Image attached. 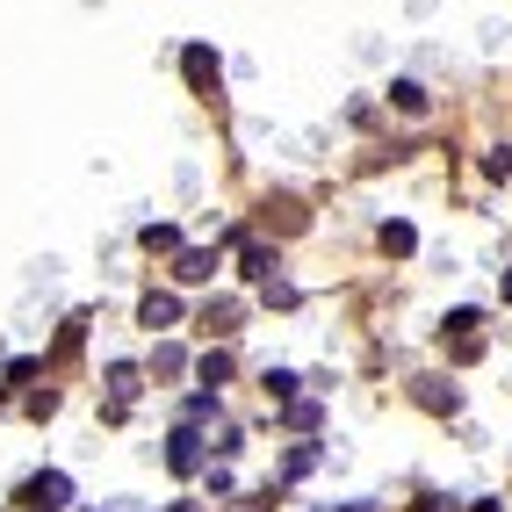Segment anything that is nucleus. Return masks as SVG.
<instances>
[{
  "label": "nucleus",
  "instance_id": "nucleus-1",
  "mask_svg": "<svg viewBox=\"0 0 512 512\" xmlns=\"http://www.w3.org/2000/svg\"><path fill=\"white\" fill-rule=\"evenodd\" d=\"M202 455H210V440H202L195 426H174V433H166V469H174V476H195Z\"/></svg>",
  "mask_w": 512,
  "mask_h": 512
},
{
  "label": "nucleus",
  "instance_id": "nucleus-2",
  "mask_svg": "<svg viewBox=\"0 0 512 512\" xmlns=\"http://www.w3.org/2000/svg\"><path fill=\"white\" fill-rule=\"evenodd\" d=\"M181 73H188V87H195V94H210L224 65H217V51H210V44H188V51H181Z\"/></svg>",
  "mask_w": 512,
  "mask_h": 512
},
{
  "label": "nucleus",
  "instance_id": "nucleus-3",
  "mask_svg": "<svg viewBox=\"0 0 512 512\" xmlns=\"http://www.w3.org/2000/svg\"><path fill=\"white\" fill-rule=\"evenodd\" d=\"M174 318H181V296H174V289H152V296L138 303V325H152V332H166Z\"/></svg>",
  "mask_w": 512,
  "mask_h": 512
},
{
  "label": "nucleus",
  "instance_id": "nucleus-4",
  "mask_svg": "<svg viewBox=\"0 0 512 512\" xmlns=\"http://www.w3.org/2000/svg\"><path fill=\"white\" fill-rule=\"evenodd\" d=\"M29 498H37V512H58L65 498H73V484H65L58 469H44V476H29Z\"/></svg>",
  "mask_w": 512,
  "mask_h": 512
},
{
  "label": "nucleus",
  "instance_id": "nucleus-5",
  "mask_svg": "<svg viewBox=\"0 0 512 512\" xmlns=\"http://www.w3.org/2000/svg\"><path fill=\"white\" fill-rule=\"evenodd\" d=\"M476 325H484L476 311H455V318H448V332H455V361H476V354H484V339H476Z\"/></svg>",
  "mask_w": 512,
  "mask_h": 512
},
{
  "label": "nucleus",
  "instance_id": "nucleus-6",
  "mask_svg": "<svg viewBox=\"0 0 512 512\" xmlns=\"http://www.w3.org/2000/svg\"><path fill=\"white\" fill-rule=\"evenodd\" d=\"M217 275V253L210 246H188L181 260H174V282H210Z\"/></svg>",
  "mask_w": 512,
  "mask_h": 512
},
{
  "label": "nucleus",
  "instance_id": "nucleus-7",
  "mask_svg": "<svg viewBox=\"0 0 512 512\" xmlns=\"http://www.w3.org/2000/svg\"><path fill=\"white\" fill-rule=\"evenodd\" d=\"M238 267H246L253 282H267V275H275V253H267L260 238H246V246H238Z\"/></svg>",
  "mask_w": 512,
  "mask_h": 512
},
{
  "label": "nucleus",
  "instance_id": "nucleus-8",
  "mask_svg": "<svg viewBox=\"0 0 512 512\" xmlns=\"http://www.w3.org/2000/svg\"><path fill=\"white\" fill-rule=\"evenodd\" d=\"M238 311H246L238 296H217L210 311H202V325H210V332H231V325H238Z\"/></svg>",
  "mask_w": 512,
  "mask_h": 512
},
{
  "label": "nucleus",
  "instance_id": "nucleus-9",
  "mask_svg": "<svg viewBox=\"0 0 512 512\" xmlns=\"http://www.w3.org/2000/svg\"><path fill=\"white\" fill-rule=\"evenodd\" d=\"M109 390H116V412H123V404L138 397V368H130V361H116V368H109Z\"/></svg>",
  "mask_w": 512,
  "mask_h": 512
},
{
  "label": "nucleus",
  "instance_id": "nucleus-10",
  "mask_svg": "<svg viewBox=\"0 0 512 512\" xmlns=\"http://www.w3.org/2000/svg\"><path fill=\"white\" fill-rule=\"evenodd\" d=\"M390 101H397L404 116H419V109H426V87H419V80H397V87H390Z\"/></svg>",
  "mask_w": 512,
  "mask_h": 512
},
{
  "label": "nucleus",
  "instance_id": "nucleus-11",
  "mask_svg": "<svg viewBox=\"0 0 512 512\" xmlns=\"http://www.w3.org/2000/svg\"><path fill=\"white\" fill-rule=\"evenodd\" d=\"M412 246H419V231H412V224H383V253H397V260H404Z\"/></svg>",
  "mask_w": 512,
  "mask_h": 512
},
{
  "label": "nucleus",
  "instance_id": "nucleus-12",
  "mask_svg": "<svg viewBox=\"0 0 512 512\" xmlns=\"http://www.w3.org/2000/svg\"><path fill=\"white\" fill-rule=\"evenodd\" d=\"M267 397L289 412V404H296V375H289V368H267Z\"/></svg>",
  "mask_w": 512,
  "mask_h": 512
},
{
  "label": "nucleus",
  "instance_id": "nucleus-13",
  "mask_svg": "<svg viewBox=\"0 0 512 512\" xmlns=\"http://www.w3.org/2000/svg\"><path fill=\"white\" fill-rule=\"evenodd\" d=\"M195 375H202L210 390H217V383H231V354H202V361H195Z\"/></svg>",
  "mask_w": 512,
  "mask_h": 512
},
{
  "label": "nucleus",
  "instance_id": "nucleus-14",
  "mask_svg": "<svg viewBox=\"0 0 512 512\" xmlns=\"http://www.w3.org/2000/svg\"><path fill=\"white\" fill-rule=\"evenodd\" d=\"M188 368V354L174 347V339H159V354H152V375H181Z\"/></svg>",
  "mask_w": 512,
  "mask_h": 512
},
{
  "label": "nucleus",
  "instance_id": "nucleus-15",
  "mask_svg": "<svg viewBox=\"0 0 512 512\" xmlns=\"http://www.w3.org/2000/svg\"><path fill=\"white\" fill-rule=\"evenodd\" d=\"M202 440H210V455H238V426H231V419H217Z\"/></svg>",
  "mask_w": 512,
  "mask_h": 512
},
{
  "label": "nucleus",
  "instance_id": "nucleus-16",
  "mask_svg": "<svg viewBox=\"0 0 512 512\" xmlns=\"http://www.w3.org/2000/svg\"><path fill=\"white\" fill-rule=\"evenodd\" d=\"M145 246L152 253H181V231L174 224H145Z\"/></svg>",
  "mask_w": 512,
  "mask_h": 512
},
{
  "label": "nucleus",
  "instance_id": "nucleus-17",
  "mask_svg": "<svg viewBox=\"0 0 512 512\" xmlns=\"http://www.w3.org/2000/svg\"><path fill=\"white\" fill-rule=\"evenodd\" d=\"M419 404H426V412H455V390H440L433 375H426V383H419Z\"/></svg>",
  "mask_w": 512,
  "mask_h": 512
},
{
  "label": "nucleus",
  "instance_id": "nucleus-18",
  "mask_svg": "<svg viewBox=\"0 0 512 512\" xmlns=\"http://www.w3.org/2000/svg\"><path fill=\"white\" fill-rule=\"evenodd\" d=\"M484 174H491V181H505V174H512V145H498V152L484 159Z\"/></svg>",
  "mask_w": 512,
  "mask_h": 512
},
{
  "label": "nucleus",
  "instance_id": "nucleus-19",
  "mask_svg": "<svg viewBox=\"0 0 512 512\" xmlns=\"http://www.w3.org/2000/svg\"><path fill=\"white\" fill-rule=\"evenodd\" d=\"M419 512H448V505H440V498H419Z\"/></svg>",
  "mask_w": 512,
  "mask_h": 512
},
{
  "label": "nucleus",
  "instance_id": "nucleus-20",
  "mask_svg": "<svg viewBox=\"0 0 512 512\" xmlns=\"http://www.w3.org/2000/svg\"><path fill=\"white\" fill-rule=\"evenodd\" d=\"M505 303H512V275H505Z\"/></svg>",
  "mask_w": 512,
  "mask_h": 512
}]
</instances>
